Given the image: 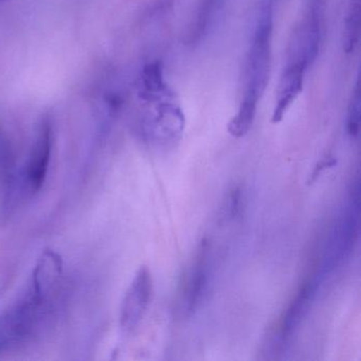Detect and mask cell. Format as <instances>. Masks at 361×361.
I'll return each instance as SVG.
<instances>
[{
	"instance_id": "15",
	"label": "cell",
	"mask_w": 361,
	"mask_h": 361,
	"mask_svg": "<svg viewBox=\"0 0 361 361\" xmlns=\"http://www.w3.org/2000/svg\"><path fill=\"white\" fill-rule=\"evenodd\" d=\"M337 164L338 161L335 157L323 158V159L319 161L318 164H316V166H314V171H312V174H310L308 185H312V183H316L317 179L321 176V174H322L324 171L334 168V166H337Z\"/></svg>"
},
{
	"instance_id": "6",
	"label": "cell",
	"mask_w": 361,
	"mask_h": 361,
	"mask_svg": "<svg viewBox=\"0 0 361 361\" xmlns=\"http://www.w3.org/2000/svg\"><path fill=\"white\" fill-rule=\"evenodd\" d=\"M153 293V280L149 268L142 266L126 290L120 308L122 331L132 333L140 324L147 312Z\"/></svg>"
},
{
	"instance_id": "14",
	"label": "cell",
	"mask_w": 361,
	"mask_h": 361,
	"mask_svg": "<svg viewBox=\"0 0 361 361\" xmlns=\"http://www.w3.org/2000/svg\"><path fill=\"white\" fill-rule=\"evenodd\" d=\"M361 92L360 82L357 79L356 85L350 97L346 117V133L350 138H357L360 128Z\"/></svg>"
},
{
	"instance_id": "8",
	"label": "cell",
	"mask_w": 361,
	"mask_h": 361,
	"mask_svg": "<svg viewBox=\"0 0 361 361\" xmlns=\"http://www.w3.org/2000/svg\"><path fill=\"white\" fill-rule=\"evenodd\" d=\"M18 180L13 147L0 126V215L3 217L9 216L16 206Z\"/></svg>"
},
{
	"instance_id": "5",
	"label": "cell",
	"mask_w": 361,
	"mask_h": 361,
	"mask_svg": "<svg viewBox=\"0 0 361 361\" xmlns=\"http://www.w3.org/2000/svg\"><path fill=\"white\" fill-rule=\"evenodd\" d=\"M310 66L312 65L305 59L293 52H287L286 64L283 68L276 90L272 123L282 121L287 111L303 92L305 75Z\"/></svg>"
},
{
	"instance_id": "13",
	"label": "cell",
	"mask_w": 361,
	"mask_h": 361,
	"mask_svg": "<svg viewBox=\"0 0 361 361\" xmlns=\"http://www.w3.org/2000/svg\"><path fill=\"white\" fill-rule=\"evenodd\" d=\"M360 0H348L344 14L343 50L350 54L356 50L360 37Z\"/></svg>"
},
{
	"instance_id": "18",
	"label": "cell",
	"mask_w": 361,
	"mask_h": 361,
	"mask_svg": "<svg viewBox=\"0 0 361 361\" xmlns=\"http://www.w3.org/2000/svg\"><path fill=\"white\" fill-rule=\"evenodd\" d=\"M4 1H7V0H0V3H4Z\"/></svg>"
},
{
	"instance_id": "11",
	"label": "cell",
	"mask_w": 361,
	"mask_h": 361,
	"mask_svg": "<svg viewBox=\"0 0 361 361\" xmlns=\"http://www.w3.org/2000/svg\"><path fill=\"white\" fill-rule=\"evenodd\" d=\"M228 0H200L194 22L187 35L190 46H198L214 28Z\"/></svg>"
},
{
	"instance_id": "1",
	"label": "cell",
	"mask_w": 361,
	"mask_h": 361,
	"mask_svg": "<svg viewBox=\"0 0 361 361\" xmlns=\"http://www.w3.org/2000/svg\"><path fill=\"white\" fill-rule=\"evenodd\" d=\"M276 5L274 1L259 0L257 23L245 66L242 100L238 111L228 124V132L234 138H242L248 134L259 102L269 82Z\"/></svg>"
},
{
	"instance_id": "9",
	"label": "cell",
	"mask_w": 361,
	"mask_h": 361,
	"mask_svg": "<svg viewBox=\"0 0 361 361\" xmlns=\"http://www.w3.org/2000/svg\"><path fill=\"white\" fill-rule=\"evenodd\" d=\"M63 274L62 257L54 250H45L35 266L29 290L39 299L48 300Z\"/></svg>"
},
{
	"instance_id": "2",
	"label": "cell",
	"mask_w": 361,
	"mask_h": 361,
	"mask_svg": "<svg viewBox=\"0 0 361 361\" xmlns=\"http://www.w3.org/2000/svg\"><path fill=\"white\" fill-rule=\"evenodd\" d=\"M140 87L141 99L149 106L143 123L145 138L162 147H173L183 137L185 118L164 68L151 65L143 69Z\"/></svg>"
},
{
	"instance_id": "12",
	"label": "cell",
	"mask_w": 361,
	"mask_h": 361,
	"mask_svg": "<svg viewBox=\"0 0 361 361\" xmlns=\"http://www.w3.org/2000/svg\"><path fill=\"white\" fill-rule=\"evenodd\" d=\"M317 287L318 283L316 281H308L300 288L295 299L289 304L281 323L280 334L283 341H286L291 337L303 320L316 295Z\"/></svg>"
},
{
	"instance_id": "7",
	"label": "cell",
	"mask_w": 361,
	"mask_h": 361,
	"mask_svg": "<svg viewBox=\"0 0 361 361\" xmlns=\"http://www.w3.org/2000/svg\"><path fill=\"white\" fill-rule=\"evenodd\" d=\"M54 145V130L49 117H44L37 128V137L33 142L25 171V185L32 193H37L43 187L49 170Z\"/></svg>"
},
{
	"instance_id": "17",
	"label": "cell",
	"mask_w": 361,
	"mask_h": 361,
	"mask_svg": "<svg viewBox=\"0 0 361 361\" xmlns=\"http://www.w3.org/2000/svg\"><path fill=\"white\" fill-rule=\"evenodd\" d=\"M240 200H242L240 190L236 188L232 191L229 198V204H228L230 216L235 217L238 215V211H240Z\"/></svg>"
},
{
	"instance_id": "4",
	"label": "cell",
	"mask_w": 361,
	"mask_h": 361,
	"mask_svg": "<svg viewBox=\"0 0 361 361\" xmlns=\"http://www.w3.org/2000/svg\"><path fill=\"white\" fill-rule=\"evenodd\" d=\"M46 301L28 291L16 305L0 314V352L33 333Z\"/></svg>"
},
{
	"instance_id": "3",
	"label": "cell",
	"mask_w": 361,
	"mask_h": 361,
	"mask_svg": "<svg viewBox=\"0 0 361 361\" xmlns=\"http://www.w3.org/2000/svg\"><path fill=\"white\" fill-rule=\"evenodd\" d=\"M359 211H360V180L359 177L350 185L348 202L342 209L331 238L324 259L325 272H331L350 259L356 246L359 233Z\"/></svg>"
},
{
	"instance_id": "10",
	"label": "cell",
	"mask_w": 361,
	"mask_h": 361,
	"mask_svg": "<svg viewBox=\"0 0 361 361\" xmlns=\"http://www.w3.org/2000/svg\"><path fill=\"white\" fill-rule=\"evenodd\" d=\"M202 244L197 259L188 276L183 289V303L185 312L192 314L204 299L209 282L208 249Z\"/></svg>"
},
{
	"instance_id": "16",
	"label": "cell",
	"mask_w": 361,
	"mask_h": 361,
	"mask_svg": "<svg viewBox=\"0 0 361 361\" xmlns=\"http://www.w3.org/2000/svg\"><path fill=\"white\" fill-rule=\"evenodd\" d=\"M325 4H326V0H307V12H306V16L320 18V20H323V18H324Z\"/></svg>"
}]
</instances>
